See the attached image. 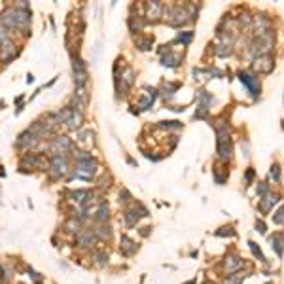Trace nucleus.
Here are the masks:
<instances>
[{
  "mask_svg": "<svg viewBox=\"0 0 284 284\" xmlns=\"http://www.w3.org/2000/svg\"><path fill=\"white\" fill-rule=\"evenodd\" d=\"M31 8L21 6H6L0 14V25L8 31H23L27 33L31 27Z\"/></svg>",
  "mask_w": 284,
  "mask_h": 284,
  "instance_id": "nucleus-1",
  "label": "nucleus"
},
{
  "mask_svg": "<svg viewBox=\"0 0 284 284\" xmlns=\"http://www.w3.org/2000/svg\"><path fill=\"white\" fill-rule=\"evenodd\" d=\"M97 173H99V161H97V158H91L86 161H76L74 167L71 169V178H80V180L91 182V180H95Z\"/></svg>",
  "mask_w": 284,
  "mask_h": 284,
  "instance_id": "nucleus-2",
  "label": "nucleus"
},
{
  "mask_svg": "<svg viewBox=\"0 0 284 284\" xmlns=\"http://www.w3.org/2000/svg\"><path fill=\"white\" fill-rule=\"evenodd\" d=\"M163 12H165V23L175 29H182L192 21L188 6H171V8H163Z\"/></svg>",
  "mask_w": 284,
  "mask_h": 284,
  "instance_id": "nucleus-3",
  "label": "nucleus"
},
{
  "mask_svg": "<svg viewBox=\"0 0 284 284\" xmlns=\"http://www.w3.org/2000/svg\"><path fill=\"white\" fill-rule=\"evenodd\" d=\"M273 44H275V33H267L266 36H260V38H254L248 46V55L252 59L256 57H264V55H269L271 50H273Z\"/></svg>",
  "mask_w": 284,
  "mask_h": 284,
  "instance_id": "nucleus-4",
  "label": "nucleus"
},
{
  "mask_svg": "<svg viewBox=\"0 0 284 284\" xmlns=\"http://www.w3.org/2000/svg\"><path fill=\"white\" fill-rule=\"evenodd\" d=\"M48 152H50V158L69 156L71 152H74V142L67 135H55L53 139H50V142H48Z\"/></svg>",
  "mask_w": 284,
  "mask_h": 284,
  "instance_id": "nucleus-5",
  "label": "nucleus"
},
{
  "mask_svg": "<svg viewBox=\"0 0 284 284\" xmlns=\"http://www.w3.org/2000/svg\"><path fill=\"white\" fill-rule=\"evenodd\" d=\"M48 177L52 180H61L71 173V165H69V158L67 156H57V158H50L48 161Z\"/></svg>",
  "mask_w": 284,
  "mask_h": 284,
  "instance_id": "nucleus-6",
  "label": "nucleus"
},
{
  "mask_svg": "<svg viewBox=\"0 0 284 284\" xmlns=\"http://www.w3.org/2000/svg\"><path fill=\"white\" fill-rule=\"evenodd\" d=\"M48 161L40 152H27L21 156L19 160V167L21 171H27V169H40V171H48Z\"/></svg>",
  "mask_w": 284,
  "mask_h": 284,
  "instance_id": "nucleus-7",
  "label": "nucleus"
},
{
  "mask_svg": "<svg viewBox=\"0 0 284 284\" xmlns=\"http://www.w3.org/2000/svg\"><path fill=\"white\" fill-rule=\"evenodd\" d=\"M146 216H150L148 209H146L142 203H133L131 207L125 209V213H124L125 226H127V228H135V226L139 224V220H141V218H146Z\"/></svg>",
  "mask_w": 284,
  "mask_h": 284,
  "instance_id": "nucleus-8",
  "label": "nucleus"
},
{
  "mask_svg": "<svg viewBox=\"0 0 284 284\" xmlns=\"http://www.w3.org/2000/svg\"><path fill=\"white\" fill-rule=\"evenodd\" d=\"M19 53H21V48L16 46V42H12L10 38L4 44H0V61H2V65H10Z\"/></svg>",
  "mask_w": 284,
  "mask_h": 284,
  "instance_id": "nucleus-9",
  "label": "nucleus"
},
{
  "mask_svg": "<svg viewBox=\"0 0 284 284\" xmlns=\"http://www.w3.org/2000/svg\"><path fill=\"white\" fill-rule=\"evenodd\" d=\"M38 144H40V141L36 139L35 135H31L29 131H23L18 139H16V150L27 154V152H33Z\"/></svg>",
  "mask_w": 284,
  "mask_h": 284,
  "instance_id": "nucleus-10",
  "label": "nucleus"
},
{
  "mask_svg": "<svg viewBox=\"0 0 284 284\" xmlns=\"http://www.w3.org/2000/svg\"><path fill=\"white\" fill-rule=\"evenodd\" d=\"M243 267H245V260H243L239 254H228V256L224 258V262H222V269H224L226 275H235V273H239Z\"/></svg>",
  "mask_w": 284,
  "mask_h": 284,
  "instance_id": "nucleus-11",
  "label": "nucleus"
},
{
  "mask_svg": "<svg viewBox=\"0 0 284 284\" xmlns=\"http://www.w3.org/2000/svg\"><path fill=\"white\" fill-rule=\"evenodd\" d=\"M163 4L158 2V0H150L144 4V18L146 21H152V23H158L161 18H163Z\"/></svg>",
  "mask_w": 284,
  "mask_h": 284,
  "instance_id": "nucleus-12",
  "label": "nucleus"
},
{
  "mask_svg": "<svg viewBox=\"0 0 284 284\" xmlns=\"http://www.w3.org/2000/svg\"><path fill=\"white\" fill-rule=\"evenodd\" d=\"M252 31H254L256 38L266 36L267 33L273 31V23H271V19L266 18V16H256V18H252Z\"/></svg>",
  "mask_w": 284,
  "mask_h": 284,
  "instance_id": "nucleus-13",
  "label": "nucleus"
},
{
  "mask_svg": "<svg viewBox=\"0 0 284 284\" xmlns=\"http://www.w3.org/2000/svg\"><path fill=\"white\" fill-rule=\"evenodd\" d=\"M237 76H239L241 84H245L247 89L252 93V97H258V95H260V80H258V76H256V74L247 72V71H241Z\"/></svg>",
  "mask_w": 284,
  "mask_h": 284,
  "instance_id": "nucleus-14",
  "label": "nucleus"
},
{
  "mask_svg": "<svg viewBox=\"0 0 284 284\" xmlns=\"http://www.w3.org/2000/svg\"><path fill=\"white\" fill-rule=\"evenodd\" d=\"M97 243H99V241H97V237H95V233H93V228H84V230L76 235V245H78L80 248L91 250Z\"/></svg>",
  "mask_w": 284,
  "mask_h": 284,
  "instance_id": "nucleus-15",
  "label": "nucleus"
},
{
  "mask_svg": "<svg viewBox=\"0 0 284 284\" xmlns=\"http://www.w3.org/2000/svg\"><path fill=\"white\" fill-rule=\"evenodd\" d=\"M252 71L260 72V74H271L275 71V59L271 55H264V57H256L252 63Z\"/></svg>",
  "mask_w": 284,
  "mask_h": 284,
  "instance_id": "nucleus-16",
  "label": "nucleus"
},
{
  "mask_svg": "<svg viewBox=\"0 0 284 284\" xmlns=\"http://www.w3.org/2000/svg\"><path fill=\"white\" fill-rule=\"evenodd\" d=\"M216 154H218V160L220 161H231L233 158V142L231 139H218L216 142Z\"/></svg>",
  "mask_w": 284,
  "mask_h": 284,
  "instance_id": "nucleus-17",
  "label": "nucleus"
},
{
  "mask_svg": "<svg viewBox=\"0 0 284 284\" xmlns=\"http://www.w3.org/2000/svg\"><path fill=\"white\" fill-rule=\"evenodd\" d=\"M76 144L82 146V150L89 152L95 146V131H91V129H80L78 135H76Z\"/></svg>",
  "mask_w": 284,
  "mask_h": 284,
  "instance_id": "nucleus-18",
  "label": "nucleus"
},
{
  "mask_svg": "<svg viewBox=\"0 0 284 284\" xmlns=\"http://www.w3.org/2000/svg\"><path fill=\"white\" fill-rule=\"evenodd\" d=\"M139 252V245L129 237V235H122L120 237V254L125 256V258H131V256H135Z\"/></svg>",
  "mask_w": 284,
  "mask_h": 284,
  "instance_id": "nucleus-19",
  "label": "nucleus"
},
{
  "mask_svg": "<svg viewBox=\"0 0 284 284\" xmlns=\"http://www.w3.org/2000/svg\"><path fill=\"white\" fill-rule=\"evenodd\" d=\"M142 89H144L146 93H142L141 101H139V108H141V110H150V108L154 106V103H156L160 91L154 89V88H150V86H144Z\"/></svg>",
  "mask_w": 284,
  "mask_h": 284,
  "instance_id": "nucleus-20",
  "label": "nucleus"
},
{
  "mask_svg": "<svg viewBox=\"0 0 284 284\" xmlns=\"http://www.w3.org/2000/svg\"><path fill=\"white\" fill-rule=\"evenodd\" d=\"M279 201H281V195H279V194H267V195H264L262 199H260L258 209H260V213L269 214L271 211H273V207H275Z\"/></svg>",
  "mask_w": 284,
  "mask_h": 284,
  "instance_id": "nucleus-21",
  "label": "nucleus"
},
{
  "mask_svg": "<svg viewBox=\"0 0 284 284\" xmlns=\"http://www.w3.org/2000/svg\"><path fill=\"white\" fill-rule=\"evenodd\" d=\"M93 233H95V237H97L99 243H108V241L112 239V235H114L110 224H97V226L93 228Z\"/></svg>",
  "mask_w": 284,
  "mask_h": 284,
  "instance_id": "nucleus-22",
  "label": "nucleus"
},
{
  "mask_svg": "<svg viewBox=\"0 0 284 284\" xmlns=\"http://www.w3.org/2000/svg\"><path fill=\"white\" fill-rule=\"evenodd\" d=\"M93 220L97 222V224H106L108 218H110V207H108L106 201H101L99 203V207L93 211Z\"/></svg>",
  "mask_w": 284,
  "mask_h": 284,
  "instance_id": "nucleus-23",
  "label": "nucleus"
},
{
  "mask_svg": "<svg viewBox=\"0 0 284 284\" xmlns=\"http://www.w3.org/2000/svg\"><path fill=\"white\" fill-rule=\"evenodd\" d=\"M269 245H271V248L275 250L277 256H283L284 254V235L283 233H273V235L269 237Z\"/></svg>",
  "mask_w": 284,
  "mask_h": 284,
  "instance_id": "nucleus-24",
  "label": "nucleus"
},
{
  "mask_svg": "<svg viewBox=\"0 0 284 284\" xmlns=\"http://www.w3.org/2000/svg\"><path fill=\"white\" fill-rule=\"evenodd\" d=\"M91 260L97 267H105L108 264V252L103 248H93L91 250Z\"/></svg>",
  "mask_w": 284,
  "mask_h": 284,
  "instance_id": "nucleus-25",
  "label": "nucleus"
},
{
  "mask_svg": "<svg viewBox=\"0 0 284 284\" xmlns=\"http://www.w3.org/2000/svg\"><path fill=\"white\" fill-rule=\"evenodd\" d=\"M127 23H129V31H131L133 35L142 33V31H144V27H146V19H142L141 16H131Z\"/></svg>",
  "mask_w": 284,
  "mask_h": 284,
  "instance_id": "nucleus-26",
  "label": "nucleus"
},
{
  "mask_svg": "<svg viewBox=\"0 0 284 284\" xmlns=\"http://www.w3.org/2000/svg\"><path fill=\"white\" fill-rule=\"evenodd\" d=\"M180 61H182V57L178 53H173V52H169L167 55L161 57V65L167 67V69H177L178 65H180Z\"/></svg>",
  "mask_w": 284,
  "mask_h": 284,
  "instance_id": "nucleus-27",
  "label": "nucleus"
},
{
  "mask_svg": "<svg viewBox=\"0 0 284 284\" xmlns=\"http://www.w3.org/2000/svg\"><path fill=\"white\" fill-rule=\"evenodd\" d=\"M135 46L141 50V52H150L154 48V36H137L135 38Z\"/></svg>",
  "mask_w": 284,
  "mask_h": 284,
  "instance_id": "nucleus-28",
  "label": "nucleus"
},
{
  "mask_svg": "<svg viewBox=\"0 0 284 284\" xmlns=\"http://www.w3.org/2000/svg\"><path fill=\"white\" fill-rule=\"evenodd\" d=\"M65 230L69 231V233H72V235H78L80 231L84 230V228H82V220L76 218V216H71V218L65 222Z\"/></svg>",
  "mask_w": 284,
  "mask_h": 284,
  "instance_id": "nucleus-29",
  "label": "nucleus"
},
{
  "mask_svg": "<svg viewBox=\"0 0 284 284\" xmlns=\"http://www.w3.org/2000/svg\"><path fill=\"white\" fill-rule=\"evenodd\" d=\"M197 101H199V105H203V106H211L214 103V97H213V93H209L207 89H199V91H197Z\"/></svg>",
  "mask_w": 284,
  "mask_h": 284,
  "instance_id": "nucleus-30",
  "label": "nucleus"
},
{
  "mask_svg": "<svg viewBox=\"0 0 284 284\" xmlns=\"http://www.w3.org/2000/svg\"><path fill=\"white\" fill-rule=\"evenodd\" d=\"M178 89H180V84H178V82H167V84H163L161 93H163V97H165V99H171Z\"/></svg>",
  "mask_w": 284,
  "mask_h": 284,
  "instance_id": "nucleus-31",
  "label": "nucleus"
},
{
  "mask_svg": "<svg viewBox=\"0 0 284 284\" xmlns=\"http://www.w3.org/2000/svg\"><path fill=\"white\" fill-rule=\"evenodd\" d=\"M118 201H120V205L125 207V209L131 207V205L135 203V201H133V194H131L127 188H122V190H120V199H118Z\"/></svg>",
  "mask_w": 284,
  "mask_h": 284,
  "instance_id": "nucleus-32",
  "label": "nucleus"
},
{
  "mask_svg": "<svg viewBox=\"0 0 284 284\" xmlns=\"http://www.w3.org/2000/svg\"><path fill=\"white\" fill-rule=\"evenodd\" d=\"M231 52H233V48H231V46H226V44H218V46L214 48V55H216V57H222V59H224V57H230Z\"/></svg>",
  "mask_w": 284,
  "mask_h": 284,
  "instance_id": "nucleus-33",
  "label": "nucleus"
},
{
  "mask_svg": "<svg viewBox=\"0 0 284 284\" xmlns=\"http://www.w3.org/2000/svg\"><path fill=\"white\" fill-rule=\"evenodd\" d=\"M245 273H235V275H228L226 277V281H224V284H243V281H245Z\"/></svg>",
  "mask_w": 284,
  "mask_h": 284,
  "instance_id": "nucleus-34",
  "label": "nucleus"
},
{
  "mask_svg": "<svg viewBox=\"0 0 284 284\" xmlns=\"http://www.w3.org/2000/svg\"><path fill=\"white\" fill-rule=\"evenodd\" d=\"M192 38H194V33H192V31H184V33H178L177 40H175V44H177V42H180V44H184V46H190Z\"/></svg>",
  "mask_w": 284,
  "mask_h": 284,
  "instance_id": "nucleus-35",
  "label": "nucleus"
},
{
  "mask_svg": "<svg viewBox=\"0 0 284 284\" xmlns=\"http://www.w3.org/2000/svg\"><path fill=\"white\" fill-rule=\"evenodd\" d=\"M248 247H250V250H252V254H254V256H256V258H258V260H260L262 264H266L267 260H266V256H264V252L260 250V247H258V245H256L254 241H250Z\"/></svg>",
  "mask_w": 284,
  "mask_h": 284,
  "instance_id": "nucleus-36",
  "label": "nucleus"
},
{
  "mask_svg": "<svg viewBox=\"0 0 284 284\" xmlns=\"http://www.w3.org/2000/svg\"><path fill=\"white\" fill-rule=\"evenodd\" d=\"M239 25L243 27V29H248V27H252V18H250V14L248 12H243L241 16H239Z\"/></svg>",
  "mask_w": 284,
  "mask_h": 284,
  "instance_id": "nucleus-37",
  "label": "nucleus"
},
{
  "mask_svg": "<svg viewBox=\"0 0 284 284\" xmlns=\"http://www.w3.org/2000/svg\"><path fill=\"white\" fill-rule=\"evenodd\" d=\"M194 118H195V120H207V118H209V106L199 105L195 110V114H194Z\"/></svg>",
  "mask_w": 284,
  "mask_h": 284,
  "instance_id": "nucleus-38",
  "label": "nucleus"
},
{
  "mask_svg": "<svg viewBox=\"0 0 284 284\" xmlns=\"http://www.w3.org/2000/svg\"><path fill=\"white\" fill-rule=\"evenodd\" d=\"M269 178H271L273 182H279V180H281V169H279V165H273V167L269 169Z\"/></svg>",
  "mask_w": 284,
  "mask_h": 284,
  "instance_id": "nucleus-39",
  "label": "nucleus"
},
{
  "mask_svg": "<svg viewBox=\"0 0 284 284\" xmlns=\"http://www.w3.org/2000/svg\"><path fill=\"white\" fill-rule=\"evenodd\" d=\"M273 222H275L277 226H283L284 224V205L277 211V213L273 214Z\"/></svg>",
  "mask_w": 284,
  "mask_h": 284,
  "instance_id": "nucleus-40",
  "label": "nucleus"
},
{
  "mask_svg": "<svg viewBox=\"0 0 284 284\" xmlns=\"http://www.w3.org/2000/svg\"><path fill=\"white\" fill-rule=\"evenodd\" d=\"M267 190H269V184H267V182H260V184H258V188H256V195L258 197L267 195Z\"/></svg>",
  "mask_w": 284,
  "mask_h": 284,
  "instance_id": "nucleus-41",
  "label": "nucleus"
},
{
  "mask_svg": "<svg viewBox=\"0 0 284 284\" xmlns=\"http://www.w3.org/2000/svg\"><path fill=\"white\" fill-rule=\"evenodd\" d=\"M161 129H180L182 124L180 122H160Z\"/></svg>",
  "mask_w": 284,
  "mask_h": 284,
  "instance_id": "nucleus-42",
  "label": "nucleus"
},
{
  "mask_svg": "<svg viewBox=\"0 0 284 284\" xmlns=\"http://www.w3.org/2000/svg\"><path fill=\"white\" fill-rule=\"evenodd\" d=\"M110 182H112V178L110 177L106 178V175H103V178L99 180V188H101V190H108V188H110Z\"/></svg>",
  "mask_w": 284,
  "mask_h": 284,
  "instance_id": "nucleus-43",
  "label": "nucleus"
},
{
  "mask_svg": "<svg viewBox=\"0 0 284 284\" xmlns=\"http://www.w3.org/2000/svg\"><path fill=\"white\" fill-rule=\"evenodd\" d=\"M216 235H218V237H224V235H235V231H233V228L228 226V228H222L220 231H216Z\"/></svg>",
  "mask_w": 284,
  "mask_h": 284,
  "instance_id": "nucleus-44",
  "label": "nucleus"
},
{
  "mask_svg": "<svg viewBox=\"0 0 284 284\" xmlns=\"http://www.w3.org/2000/svg\"><path fill=\"white\" fill-rule=\"evenodd\" d=\"M8 35H10V33H8V29H4V27L0 25V44H4V42L8 40Z\"/></svg>",
  "mask_w": 284,
  "mask_h": 284,
  "instance_id": "nucleus-45",
  "label": "nucleus"
},
{
  "mask_svg": "<svg viewBox=\"0 0 284 284\" xmlns=\"http://www.w3.org/2000/svg\"><path fill=\"white\" fill-rule=\"evenodd\" d=\"M256 231H260V233H266V224L262 222V220H256Z\"/></svg>",
  "mask_w": 284,
  "mask_h": 284,
  "instance_id": "nucleus-46",
  "label": "nucleus"
},
{
  "mask_svg": "<svg viewBox=\"0 0 284 284\" xmlns=\"http://www.w3.org/2000/svg\"><path fill=\"white\" fill-rule=\"evenodd\" d=\"M245 180H247V184H250V182L254 180V169H248V171H247V175H245Z\"/></svg>",
  "mask_w": 284,
  "mask_h": 284,
  "instance_id": "nucleus-47",
  "label": "nucleus"
},
{
  "mask_svg": "<svg viewBox=\"0 0 284 284\" xmlns=\"http://www.w3.org/2000/svg\"><path fill=\"white\" fill-rule=\"evenodd\" d=\"M33 82H35V76H33V74H29V76H27V84H33Z\"/></svg>",
  "mask_w": 284,
  "mask_h": 284,
  "instance_id": "nucleus-48",
  "label": "nucleus"
},
{
  "mask_svg": "<svg viewBox=\"0 0 284 284\" xmlns=\"http://www.w3.org/2000/svg\"><path fill=\"white\" fill-rule=\"evenodd\" d=\"M2 277H4V267L0 266V279H2Z\"/></svg>",
  "mask_w": 284,
  "mask_h": 284,
  "instance_id": "nucleus-49",
  "label": "nucleus"
},
{
  "mask_svg": "<svg viewBox=\"0 0 284 284\" xmlns=\"http://www.w3.org/2000/svg\"><path fill=\"white\" fill-rule=\"evenodd\" d=\"M205 284H214V283H205Z\"/></svg>",
  "mask_w": 284,
  "mask_h": 284,
  "instance_id": "nucleus-50",
  "label": "nucleus"
}]
</instances>
